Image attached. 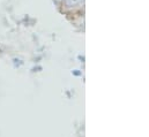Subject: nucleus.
<instances>
[{
  "label": "nucleus",
  "mask_w": 149,
  "mask_h": 137,
  "mask_svg": "<svg viewBox=\"0 0 149 137\" xmlns=\"http://www.w3.org/2000/svg\"><path fill=\"white\" fill-rule=\"evenodd\" d=\"M82 1L83 0H65V2H66L67 6H75V5H79Z\"/></svg>",
  "instance_id": "obj_1"
}]
</instances>
